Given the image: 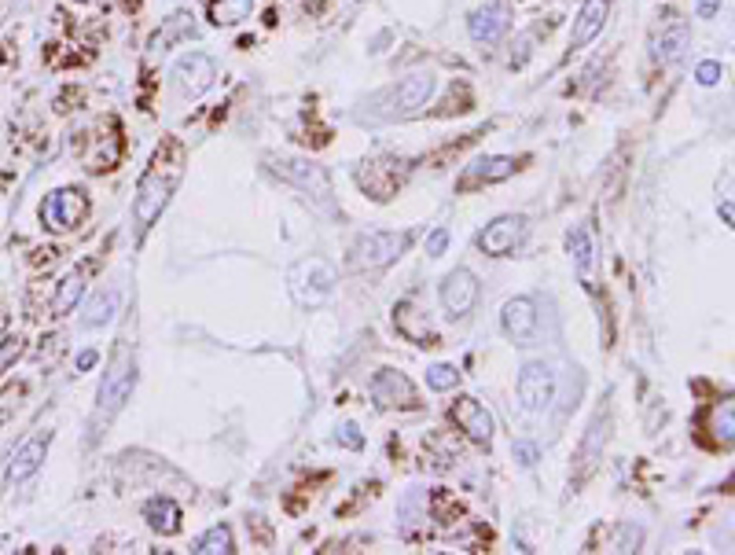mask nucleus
<instances>
[{
	"instance_id": "obj_1",
	"label": "nucleus",
	"mask_w": 735,
	"mask_h": 555,
	"mask_svg": "<svg viewBox=\"0 0 735 555\" xmlns=\"http://www.w3.org/2000/svg\"><path fill=\"white\" fill-rule=\"evenodd\" d=\"M184 166H188V151H184L181 140H162L159 148H155L151 166H147L140 184H136V199H133V221L140 232L155 225L162 217V210L170 206L177 184L184 181Z\"/></svg>"
},
{
	"instance_id": "obj_2",
	"label": "nucleus",
	"mask_w": 735,
	"mask_h": 555,
	"mask_svg": "<svg viewBox=\"0 0 735 555\" xmlns=\"http://www.w3.org/2000/svg\"><path fill=\"white\" fill-rule=\"evenodd\" d=\"M434 89H438L434 74L430 70H416V74L401 78L397 85H390V89L375 92L364 107H368L372 122H394V118H408V114L423 111L430 103V96H434Z\"/></svg>"
},
{
	"instance_id": "obj_3",
	"label": "nucleus",
	"mask_w": 735,
	"mask_h": 555,
	"mask_svg": "<svg viewBox=\"0 0 735 555\" xmlns=\"http://www.w3.org/2000/svg\"><path fill=\"white\" fill-rule=\"evenodd\" d=\"M136 386V357L129 350V342H118V350H114L111 364H107V372H103V383H100V394H96V420H111L114 412L129 401Z\"/></svg>"
},
{
	"instance_id": "obj_4",
	"label": "nucleus",
	"mask_w": 735,
	"mask_h": 555,
	"mask_svg": "<svg viewBox=\"0 0 735 555\" xmlns=\"http://www.w3.org/2000/svg\"><path fill=\"white\" fill-rule=\"evenodd\" d=\"M287 284H291V295L298 306H320L328 302L331 291H335V272H331L328 261L320 258H306L298 261L291 272H287Z\"/></svg>"
},
{
	"instance_id": "obj_5",
	"label": "nucleus",
	"mask_w": 735,
	"mask_h": 555,
	"mask_svg": "<svg viewBox=\"0 0 735 555\" xmlns=\"http://www.w3.org/2000/svg\"><path fill=\"white\" fill-rule=\"evenodd\" d=\"M408 250V232H368L353 243L350 265L353 269H386Z\"/></svg>"
},
{
	"instance_id": "obj_6",
	"label": "nucleus",
	"mask_w": 735,
	"mask_h": 555,
	"mask_svg": "<svg viewBox=\"0 0 735 555\" xmlns=\"http://www.w3.org/2000/svg\"><path fill=\"white\" fill-rule=\"evenodd\" d=\"M272 173L283 177L287 184H294L298 192L313 195V203L320 210H331V181L328 173L320 170L317 162H306V159H272Z\"/></svg>"
},
{
	"instance_id": "obj_7",
	"label": "nucleus",
	"mask_w": 735,
	"mask_h": 555,
	"mask_svg": "<svg viewBox=\"0 0 735 555\" xmlns=\"http://www.w3.org/2000/svg\"><path fill=\"white\" fill-rule=\"evenodd\" d=\"M89 217V195L81 188H59L45 199L41 206V221H45L52 232H67V228H78L81 221Z\"/></svg>"
},
{
	"instance_id": "obj_8",
	"label": "nucleus",
	"mask_w": 735,
	"mask_h": 555,
	"mask_svg": "<svg viewBox=\"0 0 735 555\" xmlns=\"http://www.w3.org/2000/svg\"><path fill=\"white\" fill-rule=\"evenodd\" d=\"M519 401L526 412H548L555 401V372L544 361H530L519 372Z\"/></svg>"
},
{
	"instance_id": "obj_9",
	"label": "nucleus",
	"mask_w": 735,
	"mask_h": 555,
	"mask_svg": "<svg viewBox=\"0 0 735 555\" xmlns=\"http://www.w3.org/2000/svg\"><path fill=\"white\" fill-rule=\"evenodd\" d=\"M526 232H530V225H526V217L519 214H508V217H497L493 225L478 236V250L482 254H489V258H504V254H511V250L519 247L522 239H526Z\"/></svg>"
},
{
	"instance_id": "obj_10",
	"label": "nucleus",
	"mask_w": 735,
	"mask_h": 555,
	"mask_svg": "<svg viewBox=\"0 0 735 555\" xmlns=\"http://www.w3.org/2000/svg\"><path fill=\"white\" fill-rule=\"evenodd\" d=\"M478 302V280L471 269H453L441 284V306L449 317H467Z\"/></svg>"
},
{
	"instance_id": "obj_11",
	"label": "nucleus",
	"mask_w": 735,
	"mask_h": 555,
	"mask_svg": "<svg viewBox=\"0 0 735 555\" xmlns=\"http://www.w3.org/2000/svg\"><path fill=\"white\" fill-rule=\"evenodd\" d=\"M449 416H453V423L467 434V438H471V442H478V445L493 442L497 423H493V412H489L482 401H475V397H460Z\"/></svg>"
},
{
	"instance_id": "obj_12",
	"label": "nucleus",
	"mask_w": 735,
	"mask_h": 555,
	"mask_svg": "<svg viewBox=\"0 0 735 555\" xmlns=\"http://www.w3.org/2000/svg\"><path fill=\"white\" fill-rule=\"evenodd\" d=\"M217 70H214V59L203 56V52H188V56L177 59V67H173V81H177V89L184 96H203L210 85H214Z\"/></svg>"
},
{
	"instance_id": "obj_13",
	"label": "nucleus",
	"mask_w": 735,
	"mask_h": 555,
	"mask_svg": "<svg viewBox=\"0 0 735 555\" xmlns=\"http://www.w3.org/2000/svg\"><path fill=\"white\" fill-rule=\"evenodd\" d=\"M537 324H541V317H537L533 298H511L504 313H500V328H504V335L515 346H530L533 335H537Z\"/></svg>"
},
{
	"instance_id": "obj_14",
	"label": "nucleus",
	"mask_w": 735,
	"mask_h": 555,
	"mask_svg": "<svg viewBox=\"0 0 735 555\" xmlns=\"http://www.w3.org/2000/svg\"><path fill=\"white\" fill-rule=\"evenodd\" d=\"M508 26H511L508 0H486V4L471 15L467 30H471V37H475L478 45H493V41H500V37L508 34Z\"/></svg>"
},
{
	"instance_id": "obj_15",
	"label": "nucleus",
	"mask_w": 735,
	"mask_h": 555,
	"mask_svg": "<svg viewBox=\"0 0 735 555\" xmlns=\"http://www.w3.org/2000/svg\"><path fill=\"white\" fill-rule=\"evenodd\" d=\"M372 397L383 408H419L416 386L408 383V375L394 372V368H383V372L372 379Z\"/></svg>"
},
{
	"instance_id": "obj_16",
	"label": "nucleus",
	"mask_w": 735,
	"mask_h": 555,
	"mask_svg": "<svg viewBox=\"0 0 735 555\" xmlns=\"http://www.w3.org/2000/svg\"><path fill=\"white\" fill-rule=\"evenodd\" d=\"M48 442H52V431L34 434L30 442L19 445V453H15L12 464H8V475H4V482H8V486H19V482H26L30 475H37V471H41V464H45Z\"/></svg>"
},
{
	"instance_id": "obj_17",
	"label": "nucleus",
	"mask_w": 735,
	"mask_h": 555,
	"mask_svg": "<svg viewBox=\"0 0 735 555\" xmlns=\"http://www.w3.org/2000/svg\"><path fill=\"white\" fill-rule=\"evenodd\" d=\"M515 170H519V162L508 159V155H489V159H478L475 166H467V173L460 177V192H471V188H482V184L508 181Z\"/></svg>"
},
{
	"instance_id": "obj_18",
	"label": "nucleus",
	"mask_w": 735,
	"mask_h": 555,
	"mask_svg": "<svg viewBox=\"0 0 735 555\" xmlns=\"http://www.w3.org/2000/svg\"><path fill=\"white\" fill-rule=\"evenodd\" d=\"M607 0H585V8L577 12L574 19V30H570V48H585L588 41H596V34L603 30V23H607Z\"/></svg>"
},
{
	"instance_id": "obj_19",
	"label": "nucleus",
	"mask_w": 735,
	"mask_h": 555,
	"mask_svg": "<svg viewBox=\"0 0 735 555\" xmlns=\"http://www.w3.org/2000/svg\"><path fill=\"white\" fill-rule=\"evenodd\" d=\"M89 265H78V269H70L56 287V298H52V313L56 317H67L70 309L78 306L81 298H85V287H89Z\"/></svg>"
},
{
	"instance_id": "obj_20",
	"label": "nucleus",
	"mask_w": 735,
	"mask_h": 555,
	"mask_svg": "<svg viewBox=\"0 0 735 555\" xmlns=\"http://www.w3.org/2000/svg\"><path fill=\"white\" fill-rule=\"evenodd\" d=\"M144 519L147 526L155 533H162V537H173V533L181 530V508L173 504L170 497H151L144 504Z\"/></svg>"
},
{
	"instance_id": "obj_21",
	"label": "nucleus",
	"mask_w": 735,
	"mask_h": 555,
	"mask_svg": "<svg viewBox=\"0 0 735 555\" xmlns=\"http://www.w3.org/2000/svg\"><path fill=\"white\" fill-rule=\"evenodd\" d=\"M394 324H397V331H401L405 339L416 342V346H434V328H430L427 317H423L419 309H412V306H397Z\"/></svg>"
},
{
	"instance_id": "obj_22",
	"label": "nucleus",
	"mask_w": 735,
	"mask_h": 555,
	"mask_svg": "<svg viewBox=\"0 0 735 555\" xmlns=\"http://www.w3.org/2000/svg\"><path fill=\"white\" fill-rule=\"evenodd\" d=\"M357 181H361L364 192L372 195V199H379V203L390 199L397 188V177H394V170H386V162H368V170L357 173Z\"/></svg>"
},
{
	"instance_id": "obj_23",
	"label": "nucleus",
	"mask_w": 735,
	"mask_h": 555,
	"mask_svg": "<svg viewBox=\"0 0 735 555\" xmlns=\"http://www.w3.org/2000/svg\"><path fill=\"white\" fill-rule=\"evenodd\" d=\"M684 48H688V26L680 23H669L666 30H662V37L655 41V59L658 63H677L680 56H684Z\"/></svg>"
},
{
	"instance_id": "obj_24",
	"label": "nucleus",
	"mask_w": 735,
	"mask_h": 555,
	"mask_svg": "<svg viewBox=\"0 0 735 555\" xmlns=\"http://www.w3.org/2000/svg\"><path fill=\"white\" fill-rule=\"evenodd\" d=\"M570 258H574L577 272H581V280L592 287V261H596V250H592V236H588V228H577V232H570Z\"/></svg>"
},
{
	"instance_id": "obj_25",
	"label": "nucleus",
	"mask_w": 735,
	"mask_h": 555,
	"mask_svg": "<svg viewBox=\"0 0 735 555\" xmlns=\"http://www.w3.org/2000/svg\"><path fill=\"white\" fill-rule=\"evenodd\" d=\"M192 34H195L192 19H188V15H173L162 30H155V37H151V52H166V48H173L177 41H184V37H192Z\"/></svg>"
},
{
	"instance_id": "obj_26",
	"label": "nucleus",
	"mask_w": 735,
	"mask_h": 555,
	"mask_svg": "<svg viewBox=\"0 0 735 555\" xmlns=\"http://www.w3.org/2000/svg\"><path fill=\"white\" fill-rule=\"evenodd\" d=\"M195 552L199 555H228L236 552V544H232V530L228 526H210V530L195 541Z\"/></svg>"
},
{
	"instance_id": "obj_27",
	"label": "nucleus",
	"mask_w": 735,
	"mask_h": 555,
	"mask_svg": "<svg viewBox=\"0 0 735 555\" xmlns=\"http://www.w3.org/2000/svg\"><path fill=\"white\" fill-rule=\"evenodd\" d=\"M250 4H254V0H214V4H210V15H214L217 26H236L247 19Z\"/></svg>"
},
{
	"instance_id": "obj_28",
	"label": "nucleus",
	"mask_w": 735,
	"mask_h": 555,
	"mask_svg": "<svg viewBox=\"0 0 735 555\" xmlns=\"http://www.w3.org/2000/svg\"><path fill=\"white\" fill-rule=\"evenodd\" d=\"M114 313H118V291H107V295H100L89 306V313H85V328H100V324H107Z\"/></svg>"
},
{
	"instance_id": "obj_29",
	"label": "nucleus",
	"mask_w": 735,
	"mask_h": 555,
	"mask_svg": "<svg viewBox=\"0 0 735 555\" xmlns=\"http://www.w3.org/2000/svg\"><path fill=\"white\" fill-rule=\"evenodd\" d=\"M26 397V383H8L4 390H0V423H8L19 412V405H23Z\"/></svg>"
},
{
	"instance_id": "obj_30",
	"label": "nucleus",
	"mask_w": 735,
	"mask_h": 555,
	"mask_svg": "<svg viewBox=\"0 0 735 555\" xmlns=\"http://www.w3.org/2000/svg\"><path fill=\"white\" fill-rule=\"evenodd\" d=\"M713 434H717V442L728 449L732 445V401H721V405L713 408Z\"/></svg>"
},
{
	"instance_id": "obj_31",
	"label": "nucleus",
	"mask_w": 735,
	"mask_h": 555,
	"mask_svg": "<svg viewBox=\"0 0 735 555\" xmlns=\"http://www.w3.org/2000/svg\"><path fill=\"white\" fill-rule=\"evenodd\" d=\"M456 383H460V372H456L453 364H434V368H427V386H430V390L445 394V390H453Z\"/></svg>"
},
{
	"instance_id": "obj_32",
	"label": "nucleus",
	"mask_w": 735,
	"mask_h": 555,
	"mask_svg": "<svg viewBox=\"0 0 735 555\" xmlns=\"http://www.w3.org/2000/svg\"><path fill=\"white\" fill-rule=\"evenodd\" d=\"M23 350H26L23 335H8V339H0V375L8 372V368H12V364L23 357Z\"/></svg>"
},
{
	"instance_id": "obj_33",
	"label": "nucleus",
	"mask_w": 735,
	"mask_h": 555,
	"mask_svg": "<svg viewBox=\"0 0 735 555\" xmlns=\"http://www.w3.org/2000/svg\"><path fill=\"white\" fill-rule=\"evenodd\" d=\"M636 544H640V530H636V526H618V533H614V541H611V552H633Z\"/></svg>"
},
{
	"instance_id": "obj_34",
	"label": "nucleus",
	"mask_w": 735,
	"mask_h": 555,
	"mask_svg": "<svg viewBox=\"0 0 735 555\" xmlns=\"http://www.w3.org/2000/svg\"><path fill=\"white\" fill-rule=\"evenodd\" d=\"M724 74V67L717 63V59H706V63H699V70H695V78H699V85H717Z\"/></svg>"
},
{
	"instance_id": "obj_35",
	"label": "nucleus",
	"mask_w": 735,
	"mask_h": 555,
	"mask_svg": "<svg viewBox=\"0 0 735 555\" xmlns=\"http://www.w3.org/2000/svg\"><path fill=\"white\" fill-rule=\"evenodd\" d=\"M445 247H449V232H445V228H434V232L427 236V254L430 258H441Z\"/></svg>"
},
{
	"instance_id": "obj_36",
	"label": "nucleus",
	"mask_w": 735,
	"mask_h": 555,
	"mask_svg": "<svg viewBox=\"0 0 735 555\" xmlns=\"http://www.w3.org/2000/svg\"><path fill=\"white\" fill-rule=\"evenodd\" d=\"M335 442H342V445H346V449H361L364 438H361V434H357V427H353V423H342L339 431H335Z\"/></svg>"
},
{
	"instance_id": "obj_37",
	"label": "nucleus",
	"mask_w": 735,
	"mask_h": 555,
	"mask_svg": "<svg viewBox=\"0 0 735 555\" xmlns=\"http://www.w3.org/2000/svg\"><path fill=\"white\" fill-rule=\"evenodd\" d=\"M515 460H519L522 467H533V464H537V445L519 442V445H515Z\"/></svg>"
},
{
	"instance_id": "obj_38",
	"label": "nucleus",
	"mask_w": 735,
	"mask_h": 555,
	"mask_svg": "<svg viewBox=\"0 0 735 555\" xmlns=\"http://www.w3.org/2000/svg\"><path fill=\"white\" fill-rule=\"evenodd\" d=\"M96 361H100V353H96V350H81L78 353V372H89Z\"/></svg>"
},
{
	"instance_id": "obj_39",
	"label": "nucleus",
	"mask_w": 735,
	"mask_h": 555,
	"mask_svg": "<svg viewBox=\"0 0 735 555\" xmlns=\"http://www.w3.org/2000/svg\"><path fill=\"white\" fill-rule=\"evenodd\" d=\"M721 8V0H699V19H713Z\"/></svg>"
}]
</instances>
